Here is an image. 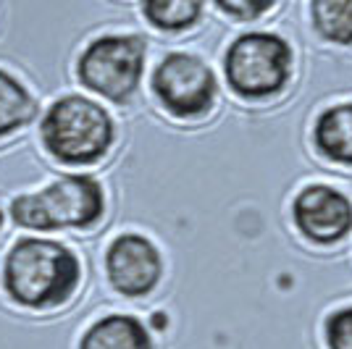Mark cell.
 Segmentation results:
<instances>
[{
  "mask_svg": "<svg viewBox=\"0 0 352 349\" xmlns=\"http://www.w3.org/2000/svg\"><path fill=\"white\" fill-rule=\"evenodd\" d=\"M105 268L113 289L126 297H142L155 289L161 278V255L155 245L140 234H121L105 255Z\"/></svg>",
  "mask_w": 352,
  "mask_h": 349,
  "instance_id": "52a82bcc",
  "label": "cell"
},
{
  "mask_svg": "<svg viewBox=\"0 0 352 349\" xmlns=\"http://www.w3.org/2000/svg\"><path fill=\"white\" fill-rule=\"evenodd\" d=\"M203 5L197 0H150L142 5V14L147 21L158 30L166 32H179L192 27L200 19Z\"/></svg>",
  "mask_w": 352,
  "mask_h": 349,
  "instance_id": "4fadbf2b",
  "label": "cell"
},
{
  "mask_svg": "<svg viewBox=\"0 0 352 349\" xmlns=\"http://www.w3.org/2000/svg\"><path fill=\"white\" fill-rule=\"evenodd\" d=\"M318 34L339 45H352V0H316L310 5Z\"/></svg>",
  "mask_w": 352,
  "mask_h": 349,
  "instance_id": "7c38bea8",
  "label": "cell"
},
{
  "mask_svg": "<svg viewBox=\"0 0 352 349\" xmlns=\"http://www.w3.org/2000/svg\"><path fill=\"white\" fill-rule=\"evenodd\" d=\"M292 66V50L276 34L268 32H248L232 43L226 50V79L234 92L245 98H268L276 95Z\"/></svg>",
  "mask_w": 352,
  "mask_h": 349,
  "instance_id": "5b68a950",
  "label": "cell"
},
{
  "mask_svg": "<svg viewBox=\"0 0 352 349\" xmlns=\"http://www.w3.org/2000/svg\"><path fill=\"white\" fill-rule=\"evenodd\" d=\"M294 223L308 239L318 245H334L352 229V205L342 192L313 184L294 200Z\"/></svg>",
  "mask_w": 352,
  "mask_h": 349,
  "instance_id": "ba28073f",
  "label": "cell"
},
{
  "mask_svg": "<svg viewBox=\"0 0 352 349\" xmlns=\"http://www.w3.org/2000/svg\"><path fill=\"white\" fill-rule=\"evenodd\" d=\"M40 131L47 153L69 166H87L100 160L113 142L111 116L103 105L82 95H66L53 102Z\"/></svg>",
  "mask_w": 352,
  "mask_h": 349,
  "instance_id": "7a4b0ae2",
  "label": "cell"
},
{
  "mask_svg": "<svg viewBox=\"0 0 352 349\" xmlns=\"http://www.w3.org/2000/svg\"><path fill=\"white\" fill-rule=\"evenodd\" d=\"M34 113H37V105L27 87L11 74L0 71V137L30 124Z\"/></svg>",
  "mask_w": 352,
  "mask_h": 349,
  "instance_id": "8fae6325",
  "label": "cell"
},
{
  "mask_svg": "<svg viewBox=\"0 0 352 349\" xmlns=\"http://www.w3.org/2000/svg\"><path fill=\"white\" fill-rule=\"evenodd\" d=\"M79 349H153V341L134 315H105L89 326Z\"/></svg>",
  "mask_w": 352,
  "mask_h": 349,
  "instance_id": "9c48e42d",
  "label": "cell"
},
{
  "mask_svg": "<svg viewBox=\"0 0 352 349\" xmlns=\"http://www.w3.org/2000/svg\"><path fill=\"white\" fill-rule=\"evenodd\" d=\"M153 92L174 116L192 118L213 105L216 76L208 63L190 53H171L153 74Z\"/></svg>",
  "mask_w": 352,
  "mask_h": 349,
  "instance_id": "8992f818",
  "label": "cell"
},
{
  "mask_svg": "<svg viewBox=\"0 0 352 349\" xmlns=\"http://www.w3.org/2000/svg\"><path fill=\"white\" fill-rule=\"evenodd\" d=\"M326 341L331 349H352V307L337 310L326 320Z\"/></svg>",
  "mask_w": 352,
  "mask_h": 349,
  "instance_id": "5bb4252c",
  "label": "cell"
},
{
  "mask_svg": "<svg viewBox=\"0 0 352 349\" xmlns=\"http://www.w3.org/2000/svg\"><path fill=\"white\" fill-rule=\"evenodd\" d=\"M3 284L19 305L56 307L76 289L79 260L60 242L27 236L8 252L3 265Z\"/></svg>",
  "mask_w": 352,
  "mask_h": 349,
  "instance_id": "6da1fadb",
  "label": "cell"
},
{
  "mask_svg": "<svg viewBox=\"0 0 352 349\" xmlns=\"http://www.w3.org/2000/svg\"><path fill=\"white\" fill-rule=\"evenodd\" d=\"M145 69V40L137 34H105L85 47L76 74L87 89L113 102L134 95Z\"/></svg>",
  "mask_w": 352,
  "mask_h": 349,
  "instance_id": "277c9868",
  "label": "cell"
},
{
  "mask_svg": "<svg viewBox=\"0 0 352 349\" xmlns=\"http://www.w3.org/2000/svg\"><path fill=\"white\" fill-rule=\"evenodd\" d=\"M216 8L223 11V14L234 16L239 21H252L261 14L271 11L274 3H252V0H239V3H216Z\"/></svg>",
  "mask_w": 352,
  "mask_h": 349,
  "instance_id": "9a60e30c",
  "label": "cell"
},
{
  "mask_svg": "<svg viewBox=\"0 0 352 349\" xmlns=\"http://www.w3.org/2000/svg\"><path fill=\"white\" fill-rule=\"evenodd\" d=\"M0 226H3V213H0Z\"/></svg>",
  "mask_w": 352,
  "mask_h": 349,
  "instance_id": "2e32d148",
  "label": "cell"
},
{
  "mask_svg": "<svg viewBox=\"0 0 352 349\" xmlns=\"http://www.w3.org/2000/svg\"><path fill=\"white\" fill-rule=\"evenodd\" d=\"M103 190L87 174H69L43 192L21 194L11 203V218L34 232L87 229L103 216Z\"/></svg>",
  "mask_w": 352,
  "mask_h": 349,
  "instance_id": "3957f363",
  "label": "cell"
},
{
  "mask_svg": "<svg viewBox=\"0 0 352 349\" xmlns=\"http://www.w3.org/2000/svg\"><path fill=\"white\" fill-rule=\"evenodd\" d=\"M316 145L326 158L352 166V102L334 105L318 116Z\"/></svg>",
  "mask_w": 352,
  "mask_h": 349,
  "instance_id": "30bf717a",
  "label": "cell"
}]
</instances>
